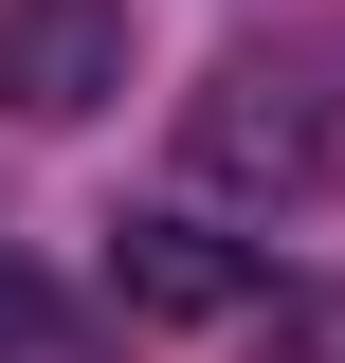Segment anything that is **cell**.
<instances>
[{
	"label": "cell",
	"mask_w": 345,
	"mask_h": 363,
	"mask_svg": "<svg viewBox=\"0 0 345 363\" xmlns=\"http://www.w3.org/2000/svg\"><path fill=\"white\" fill-rule=\"evenodd\" d=\"M109 291H128L146 327H236L273 291V255H236V236H200V218H109Z\"/></svg>",
	"instance_id": "obj_3"
},
{
	"label": "cell",
	"mask_w": 345,
	"mask_h": 363,
	"mask_svg": "<svg viewBox=\"0 0 345 363\" xmlns=\"http://www.w3.org/2000/svg\"><path fill=\"white\" fill-rule=\"evenodd\" d=\"M182 164L218 200H327L345 182V73L327 55H218L182 91Z\"/></svg>",
	"instance_id": "obj_1"
},
{
	"label": "cell",
	"mask_w": 345,
	"mask_h": 363,
	"mask_svg": "<svg viewBox=\"0 0 345 363\" xmlns=\"http://www.w3.org/2000/svg\"><path fill=\"white\" fill-rule=\"evenodd\" d=\"M236 363H345V309L327 291H255L236 309Z\"/></svg>",
	"instance_id": "obj_4"
},
{
	"label": "cell",
	"mask_w": 345,
	"mask_h": 363,
	"mask_svg": "<svg viewBox=\"0 0 345 363\" xmlns=\"http://www.w3.org/2000/svg\"><path fill=\"white\" fill-rule=\"evenodd\" d=\"M128 91V0H0V109L18 128H91Z\"/></svg>",
	"instance_id": "obj_2"
},
{
	"label": "cell",
	"mask_w": 345,
	"mask_h": 363,
	"mask_svg": "<svg viewBox=\"0 0 345 363\" xmlns=\"http://www.w3.org/2000/svg\"><path fill=\"white\" fill-rule=\"evenodd\" d=\"M55 345H73V309H55L18 255H0V363H55Z\"/></svg>",
	"instance_id": "obj_5"
}]
</instances>
